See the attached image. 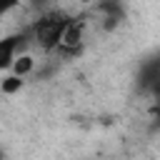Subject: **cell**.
Listing matches in <instances>:
<instances>
[{
    "instance_id": "6da1fadb",
    "label": "cell",
    "mask_w": 160,
    "mask_h": 160,
    "mask_svg": "<svg viewBox=\"0 0 160 160\" xmlns=\"http://www.w3.org/2000/svg\"><path fill=\"white\" fill-rule=\"evenodd\" d=\"M70 22H72V15H68L65 10H48V12H42L28 28L30 38H32V45L45 50V52H58L60 45H62L65 32L70 28Z\"/></svg>"
},
{
    "instance_id": "7a4b0ae2",
    "label": "cell",
    "mask_w": 160,
    "mask_h": 160,
    "mask_svg": "<svg viewBox=\"0 0 160 160\" xmlns=\"http://www.w3.org/2000/svg\"><path fill=\"white\" fill-rule=\"evenodd\" d=\"M138 82L142 90H150V92H158L160 88V55L145 60L140 65V75H138Z\"/></svg>"
},
{
    "instance_id": "3957f363",
    "label": "cell",
    "mask_w": 160,
    "mask_h": 160,
    "mask_svg": "<svg viewBox=\"0 0 160 160\" xmlns=\"http://www.w3.org/2000/svg\"><path fill=\"white\" fill-rule=\"evenodd\" d=\"M32 68H35V60H32L30 55H22V58H18V62L12 65V75L25 78V75H30V72H32Z\"/></svg>"
},
{
    "instance_id": "277c9868",
    "label": "cell",
    "mask_w": 160,
    "mask_h": 160,
    "mask_svg": "<svg viewBox=\"0 0 160 160\" xmlns=\"http://www.w3.org/2000/svg\"><path fill=\"white\" fill-rule=\"evenodd\" d=\"M20 85H22V78H18V75H8L5 80H2V92H15V90H20Z\"/></svg>"
},
{
    "instance_id": "5b68a950",
    "label": "cell",
    "mask_w": 160,
    "mask_h": 160,
    "mask_svg": "<svg viewBox=\"0 0 160 160\" xmlns=\"http://www.w3.org/2000/svg\"><path fill=\"white\" fill-rule=\"evenodd\" d=\"M150 112H152V120H155V125L160 128V95L155 98V102H152V110H150Z\"/></svg>"
},
{
    "instance_id": "8992f818",
    "label": "cell",
    "mask_w": 160,
    "mask_h": 160,
    "mask_svg": "<svg viewBox=\"0 0 160 160\" xmlns=\"http://www.w3.org/2000/svg\"><path fill=\"white\" fill-rule=\"evenodd\" d=\"M158 95H160V88H158V92H155V98H158Z\"/></svg>"
}]
</instances>
